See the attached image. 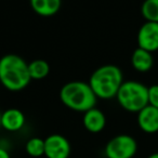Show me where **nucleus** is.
<instances>
[{
  "instance_id": "39448f33",
  "label": "nucleus",
  "mask_w": 158,
  "mask_h": 158,
  "mask_svg": "<svg viewBox=\"0 0 158 158\" xmlns=\"http://www.w3.org/2000/svg\"><path fill=\"white\" fill-rule=\"evenodd\" d=\"M138 152V143L129 134H119L105 145L106 158H133Z\"/></svg>"
},
{
  "instance_id": "0eeeda50",
  "label": "nucleus",
  "mask_w": 158,
  "mask_h": 158,
  "mask_svg": "<svg viewBox=\"0 0 158 158\" xmlns=\"http://www.w3.org/2000/svg\"><path fill=\"white\" fill-rule=\"evenodd\" d=\"M138 47L153 53L158 50V23L145 22L136 36Z\"/></svg>"
},
{
  "instance_id": "4468645a",
  "label": "nucleus",
  "mask_w": 158,
  "mask_h": 158,
  "mask_svg": "<svg viewBox=\"0 0 158 158\" xmlns=\"http://www.w3.org/2000/svg\"><path fill=\"white\" fill-rule=\"evenodd\" d=\"M141 13L146 22L158 23V0H144Z\"/></svg>"
},
{
  "instance_id": "9d476101",
  "label": "nucleus",
  "mask_w": 158,
  "mask_h": 158,
  "mask_svg": "<svg viewBox=\"0 0 158 158\" xmlns=\"http://www.w3.org/2000/svg\"><path fill=\"white\" fill-rule=\"evenodd\" d=\"M82 123L86 130L91 133H99L103 131L106 126V117L101 110L93 107L84 113Z\"/></svg>"
},
{
  "instance_id": "6e6552de",
  "label": "nucleus",
  "mask_w": 158,
  "mask_h": 158,
  "mask_svg": "<svg viewBox=\"0 0 158 158\" xmlns=\"http://www.w3.org/2000/svg\"><path fill=\"white\" fill-rule=\"evenodd\" d=\"M138 125L143 132L153 134L158 132V108L146 105L138 113Z\"/></svg>"
},
{
  "instance_id": "7ed1b4c3",
  "label": "nucleus",
  "mask_w": 158,
  "mask_h": 158,
  "mask_svg": "<svg viewBox=\"0 0 158 158\" xmlns=\"http://www.w3.org/2000/svg\"><path fill=\"white\" fill-rule=\"evenodd\" d=\"M60 99L69 110L86 113L87 110L95 107L98 98L89 82L70 81L61 88Z\"/></svg>"
},
{
  "instance_id": "9b49d317",
  "label": "nucleus",
  "mask_w": 158,
  "mask_h": 158,
  "mask_svg": "<svg viewBox=\"0 0 158 158\" xmlns=\"http://www.w3.org/2000/svg\"><path fill=\"white\" fill-rule=\"evenodd\" d=\"M34 12L40 16L49 18L53 16L60 11L62 0H29Z\"/></svg>"
},
{
  "instance_id": "f257e3e1",
  "label": "nucleus",
  "mask_w": 158,
  "mask_h": 158,
  "mask_svg": "<svg viewBox=\"0 0 158 158\" xmlns=\"http://www.w3.org/2000/svg\"><path fill=\"white\" fill-rule=\"evenodd\" d=\"M28 63L16 54H7L0 59V82L9 91H21L31 82Z\"/></svg>"
},
{
  "instance_id": "dca6fc26",
  "label": "nucleus",
  "mask_w": 158,
  "mask_h": 158,
  "mask_svg": "<svg viewBox=\"0 0 158 158\" xmlns=\"http://www.w3.org/2000/svg\"><path fill=\"white\" fill-rule=\"evenodd\" d=\"M148 104L158 108V85L148 87Z\"/></svg>"
},
{
  "instance_id": "f3484780",
  "label": "nucleus",
  "mask_w": 158,
  "mask_h": 158,
  "mask_svg": "<svg viewBox=\"0 0 158 158\" xmlns=\"http://www.w3.org/2000/svg\"><path fill=\"white\" fill-rule=\"evenodd\" d=\"M0 158H11L7 147H3L1 145H0Z\"/></svg>"
},
{
  "instance_id": "1a4fd4ad",
  "label": "nucleus",
  "mask_w": 158,
  "mask_h": 158,
  "mask_svg": "<svg viewBox=\"0 0 158 158\" xmlns=\"http://www.w3.org/2000/svg\"><path fill=\"white\" fill-rule=\"evenodd\" d=\"M26 118L22 110L9 108L1 113V127L9 132H18L25 126Z\"/></svg>"
},
{
  "instance_id": "2eb2a0df",
  "label": "nucleus",
  "mask_w": 158,
  "mask_h": 158,
  "mask_svg": "<svg viewBox=\"0 0 158 158\" xmlns=\"http://www.w3.org/2000/svg\"><path fill=\"white\" fill-rule=\"evenodd\" d=\"M25 151L31 157L34 158L44 156V140L38 136L29 139L25 144Z\"/></svg>"
},
{
  "instance_id": "a211bd4d",
  "label": "nucleus",
  "mask_w": 158,
  "mask_h": 158,
  "mask_svg": "<svg viewBox=\"0 0 158 158\" xmlns=\"http://www.w3.org/2000/svg\"><path fill=\"white\" fill-rule=\"evenodd\" d=\"M147 158H158V153H154L152 155H149Z\"/></svg>"
},
{
  "instance_id": "f8f14e48",
  "label": "nucleus",
  "mask_w": 158,
  "mask_h": 158,
  "mask_svg": "<svg viewBox=\"0 0 158 158\" xmlns=\"http://www.w3.org/2000/svg\"><path fill=\"white\" fill-rule=\"evenodd\" d=\"M131 64L135 70L140 73H146L153 67V55L151 52L138 47L131 55Z\"/></svg>"
},
{
  "instance_id": "20e7f679",
  "label": "nucleus",
  "mask_w": 158,
  "mask_h": 158,
  "mask_svg": "<svg viewBox=\"0 0 158 158\" xmlns=\"http://www.w3.org/2000/svg\"><path fill=\"white\" fill-rule=\"evenodd\" d=\"M119 105L130 113H139L148 105V87L142 82L123 81L116 95Z\"/></svg>"
},
{
  "instance_id": "f03ea898",
  "label": "nucleus",
  "mask_w": 158,
  "mask_h": 158,
  "mask_svg": "<svg viewBox=\"0 0 158 158\" xmlns=\"http://www.w3.org/2000/svg\"><path fill=\"white\" fill-rule=\"evenodd\" d=\"M123 82L121 69L116 65L107 64L97 68L89 80L91 89L98 99L110 100L116 98Z\"/></svg>"
},
{
  "instance_id": "ddd939ff",
  "label": "nucleus",
  "mask_w": 158,
  "mask_h": 158,
  "mask_svg": "<svg viewBox=\"0 0 158 158\" xmlns=\"http://www.w3.org/2000/svg\"><path fill=\"white\" fill-rule=\"evenodd\" d=\"M28 72L31 79L41 80L49 75L50 66H49L48 62L44 60H35V61L28 63Z\"/></svg>"
},
{
  "instance_id": "6ab92c4d",
  "label": "nucleus",
  "mask_w": 158,
  "mask_h": 158,
  "mask_svg": "<svg viewBox=\"0 0 158 158\" xmlns=\"http://www.w3.org/2000/svg\"><path fill=\"white\" fill-rule=\"evenodd\" d=\"M0 127H1V114H0Z\"/></svg>"
},
{
  "instance_id": "423d86ee",
  "label": "nucleus",
  "mask_w": 158,
  "mask_h": 158,
  "mask_svg": "<svg viewBox=\"0 0 158 158\" xmlns=\"http://www.w3.org/2000/svg\"><path fill=\"white\" fill-rule=\"evenodd\" d=\"M72 147L65 136L51 134L44 139V156L47 158H69Z\"/></svg>"
}]
</instances>
